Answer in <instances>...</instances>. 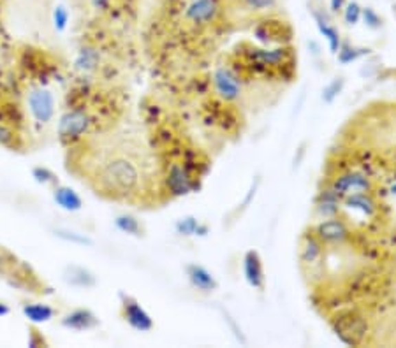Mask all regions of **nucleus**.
Returning <instances> with one entry per match:
<instances>
[{
    "label": "nucleus",
    "mask_w": 396,
    "mask_h": 348,
    "mask_svg": "<svg viewBox=\"0 0 396 348\" xmlns=\"http://www.w3.org/2000/svg\"><path fill=\"white\" fill-rule=\"evenodd\" d=\"M233 69L240 77H275V76H294L296 57L289 46H277V48H259L251 42H242L233 53Z\"/></svg>",
    "instance_id": "f257e3e1"
},
{
    "label": "nucleus",
    "mask_w": 396,
    "mask_h": 348,
    "mask_svg": "<svg viewBox=\"0 0 396 348\" xmlns=\"http://www.w3.org/2000/svg\"><path fill=\"white\" fill-rule=\"evenodd\" d=\"M141 174L136 164L124 155L109 157L99 169V188L111 197H127L138 190Z\"/></svg>",
    "instance_id": "f03ea898"
},
{
    "label": "nucleus",
    "mask_w": 396,
    "mask_h": 348,
    "mask_svg": "<svg viewBox=\"0 0 396 348\" xmlns=\"http://www.w3.org/2000/svg\"><path fill=\"white\" fill-rule=\"evenodd\" d=\"M25 104L34 122L40 127H46L53 122L57 113V99L46 86L34 85L25 93Z\"/></svg>",
    "instance_id": "7ed1b4c3"
},
{
    "label": "nucleus",
    "mask_w": 396,
    "mask_h": 348,
    "mask_svg": "<svg viewBox=\"0 0 396 348\" xmlns=\"http://www.w3.org/2000/svg\"><path fill=\"white\" fill-rule=\"evenodd\" d=\"M93 118L85 110H67L58 120L57 134L62 145H73L90 132Z\"/></svg>",
    "instance_id": "20e7f679"
},
{
    "label": "nucleus",
    "mask_w": 396,
    "mask_h": 348,
    "mask_svg": "<svg viewBox=\"0 0 396 348\" xmlns=\"http://www.w3.org/2000/svg\"><path fill=\"white\" fill-rule=\"evenodd\" d=\"M224 0H190L183 11V20L194 29H207L222 16Z\"/></svg>",
    "instance_id": "39448f33"
},
{
    "label": "nucleus",
    "mask_w": 396,
    "mask_h": 348,
    "mask_svg": "<svg viewBox=\"0 0 396 348\" xmlns=\"http://www.w3.org/2000/svg\"><path fill=\"white\" fill-rule=\"evenodd\" d=\"M213 93L226 104L240 101L242 97V77L231 65H217L211 73Z\"/></svg>",
    "instance_id": "423d86ee"
},
{
    "label": "nucleus",
    "mask_w": 396,
    "mask_h": 348,
    "mask_svg": "<svg viewBox=\"0 0 396 348\" xmlns=\"http://www.w3.org/2000/svg\"><path fill=\"white\" fill-rule=\"evenodd\" d=\"M314 234L324 247H344L352 238V231L349 223L340 216L324 219L314 227Z\"/></svg>",
    "instance_id": "0eeeda50"
},
{
    "label": "nucleus",
    "mask_w": 396,
    "mask_h": 348,
    "mask_svg": "<svg viewBox=\"0 0 396 348\" xmlns=\"http://www.w3.org/2000/svg\"><path fill=\"white\" fill-rule=\"evenodd\" d=\"M333 329L344 343L360 345L366 336V319L358 312L342 313L333 320Z\"/></svg>",
    "instance_id": "6e6552de"
},
{
    "label": "nucleus",
    "mask_w": 396,
    "mask_h": 348,
    "mask_svg": "<svg viewBox=\"0 0 396 348\" xmlns=\"http://www.w3.org/2000/svg\"><path fill=\"white\" fill-rule=\"evenodd\" d=\"M254 36L259 42L266 46H286L292 41V29L288 21H279L268 14L259 21L254 29Z\"/></svg>",
    "instance_id": "1a4fd4ad"
},
{
    "label": "nucleus",
    "mask_w": 396,
    "mask_h": 348,
    "mask_svg": "<svg viewBox=\"0 0 396 348\" xmlns=\"http://www.w3.org/2000/svg\"><path fill=\"white\" fill-rule=\"evenodd\" d=\"M327 186H329L340 199H344L347 197V195L370 192L372 190V182H370L368 174L363 173V171L351 169L336 174Z\"/></svg>",
    "instance_id": "9d476101"
},
{
    "label": "nucleus",
    "mask_w": 396,
    "mask_h": 348,
    "mask_svg": "<svg viewBox=\"0 0 396 348\" xmlns=\"http://www.w3.org/2000/svg\"><path fill=\"white\" fill-rule=\"evenodd\" d=\"M120 315L126 324L138 332H150L155 325L152 315L141 306V303L127 294H120Z\"/></svg>",
    "instance_id": "9b49d317"
},
{
    "label": "nucleus",
    "mask_w": 396,
    "mask_h": 348,
    "mask_svg": "<svg viewBox=\"0 0 396 348\" xmlns=\"http://www.w3.org/2000/svg\"><path fill=\"white\" fill-rule=\"evenodd\" d=\"M164 182H166L167 194L173 195V197L189 195L190 192L194 190L196 185H198L196 178L189 171V167L182 162H171L170 166H167Z\"/></svg>",
    "instance_id": "f8f14e48"
},
{
    "label": "nucleus",
    "mask_w": 396,
    "mask_h": 348,
    "mask_svg": "<svg viewBox=\"0 0 396 348\" xmlns=\"http://www.w3.org/2000/svg\"><path fill=\"white\" fill-rule=\"evenodd\" d=\"M99 316L89 310V308H76L73 312L65 313L60 319V325L67 331L85 332L92 331V329L99 327Z\"/></svg>",
    "instance_id": "ddd939ff"
},
{
    "label": "nucleus",
    "mask_w": 396,
    "mask_h": 348,
    "mask_svg": "<svg viewBox=\"0 0 396 348\" xmlns=\"http://www.w3.org/2000/svg\"><path fill=\"white\" fill-rule=\"evenodd\" d=\"M243 275L247 284L255 290H264L266 285V276H264V266L263 259L259 256V251L248 250L243 256Z\"/></svg>",
    "instance_id": "4468645a"
},
{
    "label": "nucleus",
    "mask_w": 396,
    "mask_h": 348,
    "mask_svg": "<svg viewBox=\"0 0 396 348\" xmlns=\"http://www.w3.org/2000/svg\"><path fill=\"white\" fill-rule=\"evenodd\" d=\"M231 2V8L236 9L243 16L263 18L279 9L280 0H224Z\"/></svg>",
    "instance_id": "2eb2a0df"
},
{
    "label": "nucleus",
    "mask_w": 396,
    "mask_h": 348,
    "mask_svg": "<svg viewBox=\"0 0 396 348\" xmlns=\"http://www.w3.org/2000/svg\"><path fill=\"white\" fill-rule=\"evenodd\" d=\"M299 259L305 267H314L321 266L324 259V245L321 243L319 239L316 238V234H305L301 239V245H299Z\"/></svg>",
    "instance_id": "dca6fc26"
},
{
    "label": "nucleus",
    "mask_w": 396,
    "mask_h": 348,
    "mask_svg": "<svg viewBox=\"0 0 396 348\" xmlns=\"http://www.w3.org/2000/svg\"><path fill=\"white\" fill-rule=\"evenodd\" d=\"M187 278H189L190 285L196 288V290L202 292V294H210V292L217 290L218 282L210 271H208L205 266H199V264H189L185 267Z\"/></svg>",
    "instance_id": "f3484780"
},
{
    "label": "nucleus",
    "mask_w": 396,
    "mask_h": 348,
    "mask_svg": "<svg viewBox=\"0 0 396 348\" xmlns=\"http://www.w3.org/2000/svg\"><path fill=\"white\" fill-rule=\"evenodd\" d=\"M312 16H314V21H316L321 36H324V39L327 41L329 51H331L333 55H336V51L340 49V45H342V37H340L338 29L333 25V21L329 20V16H327L324 11L312 9Z\"/></svg>",
    "instance_id": "a211bd4d"
},
{
    "label": "nucleus",
    "mask_w": 396,
    "mask_h": 348,
    "mask_svg": "<svg viewBox=\"0 0 396 348\" xmlns=\"http://www.w3.org/2000/svg\"><path fill=\"white\" fill-rule=\"evenodd\" d=\"M62 279L65 282V285L74 288H93L97 285V278L90 269L83 266H74V264L64 267Z\"/></svg>",
    "instance_id": "6ab92c4d"
},
{
    "label": "nucleus",
    "mask_w": 396,
    "mask_h": 348,
    "mask_svg": "<svg viewBox=\"0 0 396 348\" xmlns=\"http://www.w3.org/2000/svg\"><path fill=\"white\" fill-rule=\"evenodd\" d=\"M53 201L57 203L60 210L69 211V213H76V211H81V208H83L81 195L74 188L67 185H60V183L53 186Z\"/></svg>",
    "instance_id": "aec40b11"
},
{
    "label": "nucleus",
    "mask_w": 396,
    "mask_h": 348,
    "mask_svg": "<svg viewBox=\"0 0 396 348\" xmlns=\"http://www.w3.org/2000/svg\"><path fill=\"white\" fill-rule=\"evenodd\" d=\"M21 313L32 325H40L51 322L57 315V310L46 303H25L21 306Z\"/></svg>",
    "instance_id": "412c9836"
},
{
    "label": "nucleus",
    "mask_w": 396,
    "mask_h": 348,
    "mask_svg": "<svg viewBox=\"0 0 396 348\" xmlns=\"http://www.w3.org/2000/svg\"><path fill=\"white\" fill-rule=\"evenodd\" d=\"M342 204H344V208H347V210L358 211L360 215L368 216V219H372L377 213V203L375 199L370 195V192L347 195V197L342 199Z\"/></svg>",
    "instance_id": "4be33fe9"
},
{
    "label": "nucleus",
    "mask_w": 396,
    "mask_h": 348,
    "mask_svg": "<svg viewBox=\"0 0 396 348\" xmlns=\"http://www.w3.org/2000/svg\"><path fill=\"white\" fill-rule=\"evenodd\" d=\"M340 208H342V199L329 186H326L319 194V197H317L316 211L324 219H329V216H335L338 213Z\"/></svg>",
    "instance_id": "5701e85b"
},
{
    "label": "nucleus",
    "mask_w": 396,
    "mask_h": 348,
    "mask_svg": "<svg viewBox=\"0 0 396 348\" xmlns=\"http://www.w3.org/2000/svg\"><path fill=\"white\" fill-rule=\"evenodd\" d=\"M99 62H101V55L95 48L92 46H86V48L80 49L78 53L76 60H74V67H76L80 73H93V71L99 67Z\"/></svg>",
    "instance_id": "b1692460"
},
{
    "label": "nucleus",
    "mask_w": 396,
    "mask_h": 348,
    "mask_svg": "<svg viewBox=\"0 0 396 348\" xmlns=\"http://www.w3.org/2000/svg\"><path fill=\"white\" fill-rule=\"evenodd\" d=\"M174 229L180 236H207L208 234V225L199 222L196 216H182L180 220H176L174 223Z\"/></svg>",
    "instance_id": "393cba45"
},
{
    "label": "nucleus",
    "mask_w": 396,
    "mask_h": 348,
    "mask_svg": "<svg viewBox=\"0 0 396 348\" xmlns=\"http://www.w3.org/2000/svg\"><path fill=\"white\" fill-rule=\"evenodd\" d=\"M115 227H117L120 232L129 236H143V232H145L143 223L134 215H129V213H121V215H118L117 219H115Z\"/></svg>",
    "instance_id": "a878e982"
},
{
    "label": "nucleus",
    "mask_w": 396,
    "mask_h": 348,
    "mask_svg": "<svg viewBox=\"0 0 396 348\" xmlns=\"http://www.w3.org/2000/svg\"><path fill=\"white\" fill-rule=\"evenodd\" d=\"M0 146L8 148V150H21L23 148L20 134L2 120H0Z\"/></svg>",
    "instance_id": "bb28decb"
},
{
    "label": "nucleus",
    "mask_w": 396,
    "mask_h": 348,
    "mask_svg": "<svg viewBox=\"0 0 396 348\" xmlns=\"http://www.w3.org/2000/svg\"><path fill=\"white\" fill-rule=\"evenodd\" d=\"M368 51H370V49L356 48V46H351L349 42H342V45H340V49L336 51V57H338L340 64L347 65L351 64V62H356L358 58H361L363 55H366Z\"/></svg>",
    "instance_id": "cd10ccee"
},
{
    "label": "nucleus",
    "mask_w": 396,
    "mask_h": 348,
    "mask_svg": "<svg viewBox=\"0 0 396 348\" xmlns=\"http://www.w3.org/2000/svg\"><path fill=\"white\" fill-rule=\"evenodd\" d=\"M53 234L57 236L58 239L65 241V243L80 245V247H92L93 241L86 234H81V232L71 231V229H55Z\"/></svg>",
    "instance_id": "c85d7f7f"
},
{
    "label": "nucleus",
    "mask_w": 396,
    "mask_h": 348,
    "mask_svg": "<svg viewBox=\"0 0 396 348\" xmlns=\"http://www.w3.org/2000/svg\"><path fill=\"white\" fill-rule=\"evenodd\" d=\"M361 12H363V8L358 4L356 0L347 2L345 8L342 9V18H344V23L347 25V27H356V25L361 21Z\"/></svg>",
    "instance_id": "c756f323"
},
{
    "label": "nucleus",
    "mask_w": 396,
    "mask_h": 348,
    "mask_svg": "<svg viewBox=\"0 0 396 348\" xmlns=\"http://www.w3.org/2000/svg\"><path fill=\"white\" fill-rule=\"evenodd\" d=\"M32 178H34V182L39 183V185H51V186L58 185V176L46 166L34 167Z\"/></svg>",
    "instance_id": "7c9ffc66"
},
{
    "label": "nucleus",
    "mask_w": 396,
    "mask_h": 348,
    "mask_svg": "<svg viewBox=\"0 0 396 348\" xmlns=\"http://www.w3.org/2000/svg\"><path fill=\"white\" fill-rule=\"evenodd\" d=\"M51 18H53V27H55V30H57V32H64V30L67 29V25H69V20H71L69 9L65 8L64 4H57L55 8H53Z\"/></svg>",
    "instance_id": "2f4dec72"
},
{
    "label": "nucleus",
    "mask_w": 396,
    "mask_h": 348,
    "mask_svg": "<svg viewBox=\"0 0 396 348\" xmlns=\"http://www.w3.org/2000/svg\"><path fill=\"white\" fill-rule=\"evenodd\" d=\"M344 86H345L344 77H335L331 83H327V85L324 86L323 101L326 102V104H331V102H335L336 99H338L340 93H342V90H344Z\"/></svg>",
    "instance_id": "473e14b6"
},
{
    "label": "nucleus",
    "mask_w": 396,
    "mask_h": 348,
    "mask_svg": "<svg viewBox=\"0 0 396 348\" xmlns=\"http://www.w3.org/2000/svg\"><path fill=\"white\" fill-rule=\"evenodd\" d=\"M361 20L364 21V25H366L368 29H380V25H382V18L377 14L375 9L372 8H363V12H361Z\"/></svg>",
    "instance_id": "72a5a7b5"
},
{
    "label": "nucleus",
    "mask_w": 396,
    "mask_h": 348,
    "mask_svg": "<svg viewBox=\"0 0 396 348\" xmlns=\"http://www.w3.org/2000/svg\"><path fill=\"white\" fill-rule=\"evenodd\" d=\"M30 348H37V347H49L48 340H46L36 327L29 329V341H27Z\"/></svg>",
    "instance_id": "f704fd0d"
},
{
    "label": "nucleus",
    "mask_w": 396,
    "mask_h": 348,
    "mask_svg": "<svg viewBox=\"0 0 396 348\" xmlns=\"http://www.w3.org/2000/svg\"><path fill=\"white\" fill-rule=\"evenodd\" d=\"M111 4H113V0H90V5H92L95 11H108L109 8H111Z\"/></svg>",
    "instance_id": "c9c22d12"
},
{
    "label": "nucleus",
    "mask_w": 396,
    "mask_h": 348,
    "mask_svg": "<svg viewBox=\"0 0 396 348\" xmlns=\"http://www.w3.org/2000/svg\"><path fill=\"white\" fill-rule=\"evenodd\" d=\"M347 2L349 0H329V12H331V14H340Z\"/></svg>",
    "instance_id": "e433bc0d"
},
{
    "label": "nucleus",
    "mask_w": 396,
    "mask_h": 348,
    "mask_svg": "<svg viewBox=\"0 0 396 348\" xmlns=\"http://www.w3.org/2000/svg\"><path fill=\"white\" fill-rule=\"evenodd\" d=\"M8 253L9 251H5V250H2V248H0V275H4L5 273V264H8L5 257H8Z\"/></svg>",
    "instance_id": "4c0bfd02"
},
{
    "label": "nucleus",
    "mask_w": 396,
    "mask_h": 348,
    "mask_svg": "<svg viewBox=\"0 0 396 348\" xmlns=\"http://www.w3.org/2000/svg\"><path fill=\"white\" fill-rule=\"evenodd\" d=\"M11 313V306L4 301H0V316H8Z\"/></svg>",
    "instance_id": "58836bf2"
}]
</instances>
